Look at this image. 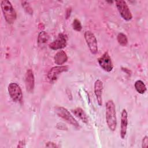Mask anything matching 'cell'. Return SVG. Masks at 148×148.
Wrapping results in <instances>:
<instances>
[{"label":"cell","mask_w":148,"mask_h":148,"mask_svg":"<svg viewBox=\"0 0 148 148\" xmlns=\"http://www.w3.org/2000/svg\"><path fill=\"white\" fill-rule=\"evenodd\" d=\"M106 122L109 130L114 131L117 127V117L115 105L113 100H108L105 105Z\"/></svg>","instance_id":"obj_1"},{"label":"cell","mask_w":148,"mask_h":148,"mask_svg":"<svg viewBox=\"0 0 148 148\" xmlns=\"http://www.w3.org/2000/svg\"><path fill=\"white\" fill-rule=\"evenodd\" d=\"M1 7L6 21L10 24L14 23L17 14L12 3L8 0H2L1 2Z\"/></svg>","instance_id":"obj_2"},{"label":"cell","mask_w":148,"mask_h":148,"mask_svg":"<svg viewBox=\"0 0 148 148\" xmlns=\"http://www.w3.org/2000/svg\"><path fill=\"white\" fill-rule=\"evenodd\" d=\"M55 112L58 117L62 118L66 122L75 127L76 128L79 129L80 128L79 123L66 108L62 106H57L55 108Z\"/></svg>","instance_id":"obj_3"},{"label":"cell","mask_w":148,"mask_h":148,"mask_svg":"<svg viewBox=\"0 0 148 148\" xmlns=\"http://www.w3.org/2000/svg\"><path fill=\"white\" fill-rule=\"evenodd\" d=\"M11 99L15 102H21L23 99V93L20 87L16 83H10L8 88Z\"/></svg>","instance_id":"obj_4"},{"label":"cell","mask_w":148,"mask_h":148,"mask_svg":"<svg viewBox=\"0 0 148 148\" xmlns=\"http://www.w3.org/2000/svg\"><path fill=\"white\" fill-rule=\"evenodd\" d=\"M115 3L121 16L126 21L131 20L132 15L127 2L123 0H119L116 1Z\"/></svg>","instance_id":"obj_5"},{"label":"cell","mask_w":148,"mask_h":148,"mask_svg":"<svg viewBox=\"0 0 148 148\" xmlns=\"http://www.w3.org/2000/svg\"><path fill=\"white\" fill-rule=\"evenodd\" d=\"M84 36L91 53L93 54H97L98 52V45L97 40L94 34L90 31H87L84 32Z\"/></svg>","instance_id":"obj_6"},{"label":"cell","mask_w":148,"mask_h":148,"mask_svg":"<svg viewBox=\"0 0 148 148\" xmlns=\"http://www.w3.org/2000/svg\"><path fill=\"white\" fill-rule=\"evenodd\" d=\"M67 39V36L65 34L60 33L58 35L56 39L49 45V46L54 50L62 49L66 46Z\"/></svg>","instance_id":"obj_7"},{"label":"cell","mask_w":148,"mask_h":148,"mask_svg":"<svg viewBox=\"0 0 148 148\" xmlns=\"http://www.w3.org/2000/svg\"><path fill=\"white\" fill-rule=\"evenodd\" d=\"M98 62L99 66L105 71L109 72L113 70V65L111 58L108 51L105 52L98 59Z\"/></svg>","instance_id":"obj_8"},{"label":"cell","mask_w":148,"mask_h":148,"mask_svg":"<svg viewBox=\"0 0 148 148\" xmlns=\"http://www.w3.org/2000/svg\"><path fill=\"white\" fill-rule=\"evenodd\" d=\"M69 68L66 65H60L51 68L47 73V78L50 82L56 81L62 72H66Z\"/></svg>","instance_id":"obj_9"},{"label":"cell","mask_w":148,"mask_h":148,"mask_svg":"<svg viewBox=\"0 0 148 148\" xmlns=\"http://www.w3.org/2000/svg\"><path fill=\"white\" fill-rule=\"evenodd\" d=\"M25 84L26 90L28 92H33L35 87V77L33 71L31 69L27 70L25 75Z\"/></svg>","instance_id":"obj_10"},{"label":"cell","mask_w":148,"mask_h":148,"mask_svg":"<svg viewBox=\"0 0 148 148\" xmlns=\"http://www.w3.org/2000/svg\"><path fill=\"white\" fill-rule=\"evenodd\" d=\"M128 127V113L126 109H123L121 114V125H120V136L124 139L127 134Z\"/></svg>","instance_id":"obj_11"},{"label":"cell","mask_w":148,"mask_h":148,"mask_svg":"<svg viewBox=\"0 0 148 148\" xmlns=\"http://www.w3.org/2000/svg\"><path fill=\"white\" fill-rule=\"evenodd\" d=\"M94 93L96 97L97 103L99 106L102 105V91H103V83L99 80L97 79L94 83Z\"/></svg>","instance_id":"obj_12"},{"label":"cell","mask_w":148,"mask_h":148,"mask_svg":"<svg viewBox=\"0 0 148 148\" xmlns=\"http://www.w3.org/2000/svg\"><path fill=\"white\" fill-rule=\"evenodd\" d=\"M54 60L56 64L61 65L67 61L68 56L64 50H60L57 51L54 55Z\"/></svg>","instance_id":"obj_13"},{"label":"cell","mask_w":148,"mask_h":148,"mask_svg":"<svg viewBox=\"0 0 148 148\" xmlns=\"http://www.w3.org/2000/svg\"><path fill=\"white\" fill-rule=\"evenodd\" d=\"M71 112L76 117L81 120L83 123L86 124L88 123V117L85 112L81 108L77 107L74 109H72Z\"/></svg>","instance_id":"obj_14"},{"label":"cell","mask_w":148,"mask_h":148,"mask_svg":"<svg viewBox=\"0 0 148 148\" xmlns=\"http://www.w3.org/2000/svg\"><path fill=\"white\" fill-rule=\"evenodd\" d=\"M49 40V35L45 31H41L39 33L37 42L39 46H44Z\"/></svg>","instance_id":"obj_15"},{"label":"cell","mask_w":148,"mask_h":148,"mask_svg":"<svg viewBox=\"0 0 148 148\" xmlns=\"http://www.w3.org/2000/svg\"><path fill=\"white\" fill-rule=\"evenodd\" d=\"M134 87H135V88L136 90V91L140 94H144L146 91V90H147L145 84L144 83V82L143 81H142L140 80H136L135 82Z\"/></svg>","instance_id":"obj_16"},{"label":"cell","mask_w":148,"mask_h":148,"mask_svg":"<svg viewBox=\"0 0 148 148\" xmlns=\"http://www.w3.org/2000/svg\"><path fill=\"white\" fill-rule=\"evenodd\" d=\"M117 40L119 45L122 46H125L128 43V39L124 34L120 32L117 36Z\"/></svg>","instance_id":"obj_17"},{"label":"cell","mask_w":148,"mask_h":148,"mask_svg":"<svg viewBox=\"0 0 148 148\" xmlns=\"http://www.w3.org/2000/svg\"><path fill=\"white\" fill-rule=\"evenodd\" d=\"M21 5H22V7L24 8L25 11L27 13H28L31 15H32L33 14V10L27 1H21Z\"/></svg>","instance_id":"obj_18"},{"label":"cell","mask_w":148,"mask_h":148,"mask_svg":"<svg viewBox=\"0 0 148 148\" xmlns=\"http://www.w3.org/2000/svg\"><path fill=\"white\" fill-rule=\"evenodd\" d=\"M72 27L73 29L76 31H80L82 29V25L80 20L77 18H75L72 23Z\"/></svg>","instance_id":"obj_19"},{"label":"cell","mask_w":148,"mask_h":148,"mask_svg":"<svg viewBox=\"0 0 148 148\" xmlns=\"http://www.w3.org/2000/svg\"><path fill=\"white\" fill-rule=\"evenodd\" d=\"M148 146V137L147 136H145L142 142V147L143 148H147Z\"/></svg>","instance_id":"obj_20"},{"label":"cell","mask_w":148,"mask_h":148,"mask_svg":"<svg viewBox=\"0 0 148 148\" xmlns=\"http://www.w3.org/2000/svg\"><path fill=\"white\" fill-rule=\"evenodd\" d=\"M45 146L46 147H57V145L53 142H48L46 143Z\"/></svg>","instance_id":"obj_21"},{"label":"cell","mask_w":148,"mask_h":148,"mask_svg":"<svg viewBox=\"0 0 148 148\" xmlns=\"http://www.w3.org/2000/svg\"><path fill=\"white\" fill-rule=\"evenodd\" d=\"M57 126H60V127L57 128L58 129H60V130H65V129L67 130V127L63 123H58V124H57Z\"/></svg>","instance_id":"obj_22"}]
</instances>
